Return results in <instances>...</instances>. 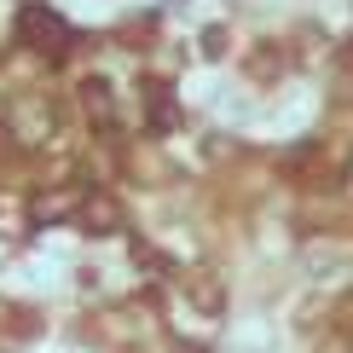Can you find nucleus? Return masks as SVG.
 <instances>
[{
  "mask_svg": "<svg viewBox=\"0 0 353 353\" xmlns=\"http://www.w3.org/2000/svg\"><path fill=\"white\" fill-rule=\"evenodd\" d=\"M81 99H87V116H93V122H110V116H116V105H110V81H87Z\"/></svg>",
  "mask_w": 353,
  "mask_h": 353,
  "instance_id": "6",
  "label": "nucleus"
},
{
  "mask_svg": "<svg viewBox=\"0 0 353 353\" xmlns=\"http://www.w3.org/2000/svg\"><path fill=\"white\" fill-rule=\"evenodd\" d=\"M52 128H58V110L47 105V99H12V110H6V134L18 139V145L52 139Z\"/></svg>",
  "mask_w": 353,
  "mask_h": 353,
  "instance_id": "2",
  "label": "nucleus"
},
{
  "mask_svg": "<svg viewBox=\"0 0 353 353\" xmlns=\"http://www.w3.org/2000/svg\"><path fill=\"white\" fill-rule=\"evenodd\" d=\"M76 220H81L87 232H110V226H122V209H116L110 197H99V191H87L81 209H76Z\"/></svg>",
  "mask_w": 353,
  "mask_h": 353,
  "instance_id": "5",
  "label": "nucleus"
},
{
  "mask_svg": "<svg viewBox=\"0 0 353 353\" xmlns=\"http://www.w3.org/2000/svg\"><path fill=\"white\" fill-rule=\"evenodd\" d=\"M139 99H145V122L157 128V134H168V128H180V105H174V87L163 76H151L139 87Z\"/></svg>",
  "mask_w": 353,
  "mask_h": 353,
  "instance_id": "3",
  "label": "nucleus"
},
{
  "mask_svg": "<svg viewBox=\"0 0 353 353\" xmlns=\"http://www.w3.org/2000/svg\"><path fill=\"white\" fill-rule=\"evenodd\" d=\"M81 197H87L81 185H58V191H41V197L29 203V220H35V226H47V220H70V214L81 209Z\"/></svg>",
  "mask_w": 353,
  "mask_h": 353,
  "instance_id": "4",
  "label": "nucleus"
},
{
  "mask_svg": "<svg viewBox=\"0 0 353 353\" xmlns=\"http://www.w3.org/2000/svg\"><path fill=\"white\" fill-rule=\"evenodd\" d=\"M12 41L18 47H29V52H47V58H58L76 41V29H70V18L64 12H52V6H41V0H23L18 6V18H12Z\"/></svg>",
  "mask_w": 353,
  "mask_h": 353,
  "instance_id": "1",
  "label": "nucleus"
}]
</instances>
